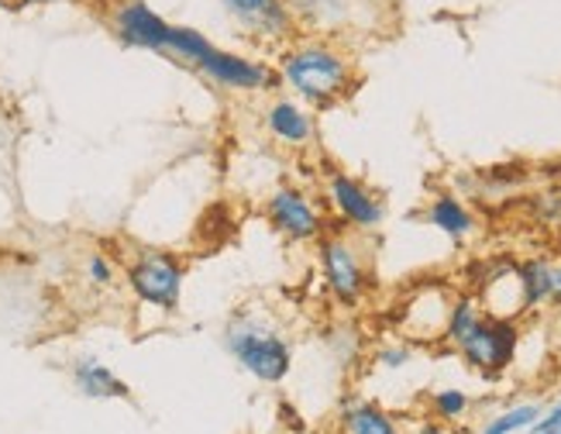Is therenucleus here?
Segmentation results:
<instances>
[{"label":"nucleus","instance_id":"nucleus-1","mask_svg":"<svg viewBox=\"0 0 561 434\" xmlns=\"http://www.w3.org/2000/svg\"><path fill=\"white\" fill-rule=\"evenodd\" d=\"M279 90L297 96L313 114L345 104L358 87V59L345 38H324L300 32L276 53Z\"/></svg>","mask_w":561,"mask_h":434},{"label":"nucleus","instance_id":"nucleus-2","mask_svg":"<svg viewBox=\"0 0 561 434\" xmlns=\"http://www.w3.org/2000/svg\"><path fill=\"white\" fill-rule=\"evenodd\" d=\"M221 345L238 362L241 373H249L265 386H279L293 369V342L262 310H234L221 331Z\"/></svg>","mask_w":561,"mask_h":434},{"label":"nucleus","instance_id":"nucleus-3","mask_svg":"<svg viewBox=\"0 0 561 434\" xmlns=\"http://www.w3.org/2000/svg\"><path fill=\"white\" fill-rule=\"evenodd\" d=\"M317 265H321L328 297L341 310H358L365 304V297H369V289H373V270L362 245V235L331 228L317 241Z\"/></svg>","mask_w":561,"mask_h":434},{"label":"nucleus","instance_id":"nucleus-4","mask_svg":"<svg viewBox=\"0 0 561 434\" xmlns=\"http://www.w3.org/2000/svg\"><path fill=\"white\" fill-rule=\"evenodd\" d=\"M193 72L214 90L231 96H270L279 90V72L273 59H265L259 53H241V48H228L217 42Z\"/></svg>","mask_w":561,"mask_h":434},{"label":"nucleus","instance_id":"nucleus-5","mask_svg":"<svg viewBox=\"0 0 561 434\" xmlns=\"http://www.w3.org/2000/svg\"><path fill=\"white\" fill-rule=\"evenodd\" d=\"M125 283L138 304L162 313H176L183 304L186 262L165 249H141L125 265Z\"/></svg>","mask_w":561,"mask_h":434},{"label":"nucleus","instance_id":"nucleus-6","mask_svg":"<svg viewBox=\"0 0 561 434\" xmlns=\"http://www.w3.org/2000/svg\"><path fill=\"white\" fill-rule=\"evenodd\" d=\"M262 214L270 228L293 241V245H317L328 231H331V214L324 204H317L310 190L297 183H279L270 190V197L262 204Z\"/></svg>","mask_w":561,"mask_h":434},{"label":"nucleus","instance_id":"nucleus-7","mask_svg":"<svg viewBox=\"0 0 561 434\" xmlns=\"http://www.w3.org/2000/svg\"><path fill=\"white\" fill-rule=\"evenodd\" d=\"M321 190H324V207L331 214V221H337V228L355 235H373L386 225L382 197L369 183L345 173V169H328Z\"/></svg>","mask_w":561,"mask_h":434},{"label":"nucleus","instance_id":"nucleus-8","mask_svg":"<svg viewBox=\"0 0 561 434\" xmlns=\"http://www.w3.org/2000/svg\"><path fill=\"white\" fill-rule=\"evenodd\" d=\"M458 289L431 279L413 286L403 297L400 310H397V328L400 338L410 345H445V328H448V310Z\"/></svg>","mask_w":561,"mask_h":434},{"label":"nucleus","instance_id":"nucleus-9","mask_svg":"<svg viewBox=\"0 0 561 434\" xmlns=\"http://www.w3.org/2000/svg\"><path fill=\"white\" fill-rule=\"evenodd\" d=\"M221 14L234 24L238 35L259 48H279L300 35L286 0H217Z\"/></svg>","mask_w":561,"mask_h":434},{"label":"nucleus","instance_id":"nucleus-10","mask_svg":"<svg viewBox=\"0 0 561 434\" xmlns=\"http://www.w3.org/2000/svg\"><path fill=\"white\" fill-rule=\"evenodd\" d=\"M455 352L479 376L496 379V376H503L517 362V352H520V321H503V318H490V313H485V318L472 328V334Z\"/></svg>","mask_w":561,"mask_h":434},{"label":"nucleus","instance_id":"nucleus-11","mask_svg":"<svg viewBox=\"0 0 561 434\" xmlns=\"http://www.w3.org/2000/svg\"><path fill=\"white\" fill-rule=\"evenodd\" d=\"M104 24L121 45L135 48V53L165 56L169 35H173V21L162 18L149 0H111Z\"/></svg>","mask_w":561,"mask_h":434},{"label":"nucleus","instance_id":"nucleus-12","mask_svg":"<svg viewBox=\"0 0 561 434\" xmlns=\"http://www.w3.org/2000/svg\"><path fill=\"white\" fill-rule=\"evenodd\" d=\"M297 28L307 35L345 38L352 32L373 28L376 0H286Z\"/></svg>","mask_w":561,"mask_h":434},{"label":"nucleus","instance_id":"nucleus-13","mask_svg":"<svg viewBox=\"0 0 561 434\" xmlns=\"http://www.w3.org/2000/svg\"><path fill=\"white\" fill-rule=\"evenodd\" d=\"M262 128L276 145L293 152H304L317 141V114L289 93H270L262 104Z\"/></svg>","mask_w":561,"mask_h":434},{"label":"nucleus","instance_id":"nucleus-14","mask_svg":"<svg viewBox=\"0 0 561 434\" xmlns=\"http://www.w3.org/2000/svg\"><path fill=\"white\" fill-rule=\"evenodd\" d=\"M476 300H479L482 313H490V318H503V321L527 318L517 262L500 259V262L485 265V273L479 276V286H476Z\"/></svg>","mask_w":561,"mask_h":434},{"label":"nucleus","instance_id":"nucleus-15","mask_svg":"<svg viewBox=\"0 0 561 434\" xmlns=\"http://www.w3.org/2000/svg\"><path fill=\"white\" fill-rule=\"evenodd\" d=\"M424 221L437 235H445L448 241H455V245L469 241L479 231L476 210L461 197H455V193H434V197L427 201V207H424Z\"/></svg>","mask_w":561,"mask_h":434},{"label":"nucleus","instance_id":"nucleus-16","mask_svg":"<svg viewBox=\"0 0 561 434\" xmlns=\"http://www.w3.org/2000/svg\"><path fill=\"white\" fill-rule=\"evenodd\" d=\"M69 376H72V386H77L87 400H128L131 397L128 382L93 355H83L72 362Z\"/></svg>","mask_w":561,"mask_h":434},{"label":"nucleus","instance_id":"nucleus-17","mask_svg":"<svg viewBox=\"0 0 561 434\" xmlns=\"http://www.w3.org/2000/svg\"><path fill=\"white\" fill-rule=\"evenodd\" d=\"M551 273H554V262L545 259V255H530V259L517 262V276H520L527 313L551 304Z\"/></svg>","mask_w":561,"mask_h":434},{"label":"nucleus","instance_id":"nucleus-18","mask_svg":"<svg viewBox=\"0 0 561 434\" xmlns=\"http://www.w3.org/2000/svg\"><path fill=\"white\" fill-rule=\"evenodd\" d=\"M214 48V38L201 28H193V24H173V35H169V45H165V56L169 62H176L183 69H197L201 59Z\"/></svg>","mask_w":561,"mask_h":434},{"label":"nucleus","instance_id":"nucleus-19","mask_svg":"<svg viewBox=\"0 0 561 434\" xmlns=\"http://www.w3.org/2000/svg\"><path fill=\"white\" fill-rule=\"evenodd\" d=\"M341 427L345 434H400L393 414H386L379 403L369 400H348L341 407Z\"/></svg>","mask_w":561,"mask_h":434},{"label":"nucleus","instance_id":"nucleus-20","mask_svg":"<svg viewBox=\"0 0 561 434\" xmlns=\"http://www.w3.org/2000/svg\"><path fill=\"white\" fill-rule=\"evenodd\" d=\"M485 318L476 294H466V289H458L455 300H451V310H448V328H445V345L455 352L466 338L472 334V328Z\"/></svg>","mask_w":561,"mask_h":434},{"label":"nucleus","instance_id":"nucleus-21","mask_svg":"<svg viewBox=\"0 0 561 434\" xmlns=\"http://www.w3.org/2000/svg\"><path fill=\"white\" fill-rule=\"evenodd\" d=\"M541 414H545L541 403H514V407L500 410V414L485 418L479 434H524L541 421Z\"/></svg>","mask_w":561,"mask_h":434},{"label":"nucleus","instance_id":"nucleus-22","mask_svg":"<svg viewBox=\"0 0 561 434\" xmlns=\"http://www.w3.org/2000/svg\"><path fill=\"white\" fill-rule=\"evenodd\" d=\"M472 410V397L466 390H458V386H442V390L431 393V414L445 424H458L466 421Z\"/></svg>","mask_w":561,"mask_h":434},{"label":"nucleus","instance_id":"nucleus-23","mask_svg":"<svg viewBox=\"0 0 561 434\" xmlns=\"http://www.w3.org/2000/svg\"><path fill=\"white\" fill-rule=\"evenodd\" d=\"M83 279L93 289H111L117 283V265H114V259L107 252H101V249L87 252V259H83Z\"/></svg>","mask_w":561,"mask_h":434},{"label":"nucleus","instance_id":"nucleus-24","mask_svg":"<svg viewBox=\"0 0 561 434\" xmlns=\"http://www.w3.org/2000/svg\"><path fill=\"white\" fill-rule=\"evenodd\" d=\"M410 358H413V345L403 342V338H400V342H389V345H379L376 349V366L379 369H389V373L410 366Z\"/></svg>","mask_w":561,"mask_h":434},{"label":"nucleus","instance_id":"nucleus-25","mask_svg":"<svg viewBox=\"0 0 561 434\" xmlns=\"http://www.w3.org/2000/svg\"><path fill=\"white\" fill-rule=\"evenodd\" d=\"M530 434H561V418H541L530 427Z\"/></svg>","mask_w":561,"mask_h":434},{"label":"nucleus","instance_id":"nucleus-26","mask_svg":"<svg viewBox=\"0 0 561 434\" xmlns=\"http://www.w3.org/2000/svg\"><path fill=\"white\" fill-rule=\"evenodd\" d=\"M417 434H455L451 431V424H445V421H421V427H417Z\"/></svg>","mask_w":561,"mask_h":434},{"label":"nucleus","instance_id":"nucleus-27","mask_svg":"<svg viewBox=\"0 0 561 434\" xmlns=\"http://www.w3.org/2000/svg\"><path fill=\"white\" fill-rule=\"evenodd\" d=\"M551 307H561V262H554L551 273Z\"/></svg>","mask_w":561,"mask_h":434},{"label":"nucleus","instance_id":"nucleus-28","mask_svg":"<svg viewBox=\"0 0 561 434\" xmlns=\"http://www.w3.org/2000/svg\"><path fill=\"white\" fill-rule=\"evenodd\" d=\"M0 11H11V14L28 11V0H0Z\"/></svg>","mask_w":561,"mask_h":434},{"label":"nucleus","instance_id":"nucleus-29","mask_svg":"<svg viewBox=\"0 0 561 434\" xmlns=\"http://www.w3.org/2000/svg\"><path fill=\"white\" fill-rule=\"evenodd\" d=\"M53 4H87V0H28V8H53Z\"/></svg>","mask_w":561,"mask_h":434},{"label":"nucleus","instance_id":"nucleus-30","mask_svg":"<svg viewBox=\"0 0 561 434\" xmlns=\"http://www.w3.org/2000/svg\"><path fill=\"white\" fill-rule=\"evenodd\" d=\"M541 418H561V397H558V403H551V407L545 410Z\"/></svg>","mask_w":561,"mask_h":434},{"label":"nucleus","instance_id":"nucleus-31","mask_svg":"<svg viewBox=\"0 0 561 434\" xmlns=\"http://www.w3.org/2000/svg\"><path fill=\"white\" fill-rule=\"evenodd\" d=\"M451 4H466V0H451Z\"/></svg>","mask_w":561,"mask_h":434}]
</instances>
